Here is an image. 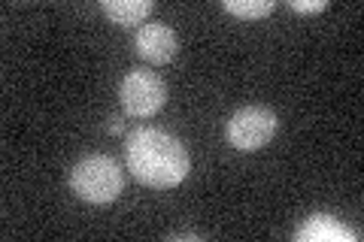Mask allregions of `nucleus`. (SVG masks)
Returning <instances> with one entry per match:
<instances>
[{
	"mask_svg": "<svg viewBox=\"0 0 364 242\" xmlns=\"http://www.w3.org/2000/svg\"><path fill=\"white\" fill-rule=\"evenodd\" d=\"M128 170L149 188H176L188 176V152L173 133L140 128L128 136Z\"/></svg>",
	"mask_w": 364,
	"mask_h": 242,
	"instance_id": "nucleus-1",
	"label": "nucleus"
},
{
	"mask_svg": "<svg viewBox=\"0 0 364 242\" xmlns=\"http://www.w3.org/2000/svg\"><path fill=\"white\" fill-rule=\"evenodd\" d=\"M70 188L85 203H112L124 188V176L109 155H88L70 170Z\"/></svg>",
	"mask_w": 364,
	"mask_h": 242,
	"instance_id": "nucleus-2",
	"label": "nucleus"
},
{
	"mask_svg": "<svg viewBox=\"0 0 364 242\" xmlns=\"http://www.w3.org/2000/svg\"><path fill=\"white\" fill-rule=\"evenodd\" d=\"M279 119L267 106H243L228 119V143L240 152H258L277 136Z\"/></svg>",
	"mask_w": 364,
	"mask_h": 242,
	"instance_id": "nucleus-3",
	"label": "nucleus"
},
{
	"mask_svg": "<svg viewBox=\"0 0 364 242\" xmlns=\"http://www.w3.org/2000/svg\"><path fill=\"white\" fill-rule=\"evenodd\" d=\"M119 97H122V109L128 115H134V119H152L167 103V88L158 73L146 70V67H134L122 79Z\"/></svg>",
	"mask_w": 364,
	"mask_h": 242,
	"instance_id": "nucleus-4",
	"label": "nucleus"
},
{
	"mask_svg": "<svg viewBox=\"0 0 364 242\" xmlns=\"http://www.w3.org/2000/svg\"><path fill=\"white\" fill-rule=\"evenodd\" d=\"M136 52L149 64H167L176 55V33L164 21H149L136 31Z\"/></svg>",
	"mask_w": 364,
	"mask_h": 242,
	"instance_id": "nucleus-5",
	"label": "nucleus"
},
{
	"mask_svg": "<svg viewBox=\"0 0 364 242\" xmlns=\"http://www.w3.org/2000/svg\"><path fill=\"white\" fill-rule=\"evenodd\" d=\"M294 239H358L355 230H346L343 224H337V218L331 215H313L310 221H306Z\"/></svg>",
	"mask_w": 364,
	"mask_h": 242,
	"instance_id": "nucleus-6",
	"label": "nucleus"
},
{
	"mask_svg": "<svg viewBox=\"0 0 364 242\" xmlns=\"http://www.w3.org/2000/svg\"><path fill=\"white\" fill-rule=\"evenodd\" d=\"M104 13L116 25H140V21L152 13V0H104Z\"/></svg>",
	"mask_w": 364,
	"mask_h": 242,
	"instance_id": "nucleus-7",
	"label": "nucleus"
},
{
	"mask_svg": "<svg viewBox=\"0 0 364 242\" xmlns=\"http://www.w3.org/2000/svg\"><path fill=\"white\" fill-rule=\"evenodd\" d=\"M222 6L237 18H264L273 13V0H225Z\"/></svg>",
	"mask_w": 364,
	"mask_h": 242,
	"instance_id": "nucleus-8",
	"label": "nucleus"
},
{
	"mask_svg": "<svg viewBox=\"0 0 364 242\" xmlns=\"http://www.w3.org/2000/svg\"><path fill=\"white\" fill-rule=\"evenodd\" d=\"M294 13H322L328 9V0H291Z\"/></svg>",
	"mask_w": 364,
	"mask_h": 242,
	"instance_id": "nucleus-9",
	"label": "nucleus"
},
{
	"mask_svg": "<svg viewBox=\"0 0 364 242\" xmlns=\"http://www.w3.org/2000/svg\"><path fill=\"white\" fill-rule=\"evenodd\" d=\"M109 133H124V121L122 119H109Z\"/></svg>",
	"mask_w": 364,
	"mask_h": 242,
	"instance_id": "nucleus-10",
	"label": "nucleus"
},
{
	"mask_svg": "<svg viewBox=\"0 0 364 242\" xmlns=\"http://www.w3.org/2000/svg\"><path fill=\"white\" fill-rule=\"evenodd\" d=\"M170 239H200V236H198V233H173Z\"/></svg>",
	"mask_w": 364,
	"mask_h": 242,
	"instance_id": "nucleus-11",
	"label": "nucleus"
}]
</instances>
